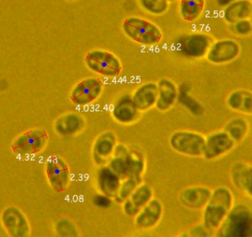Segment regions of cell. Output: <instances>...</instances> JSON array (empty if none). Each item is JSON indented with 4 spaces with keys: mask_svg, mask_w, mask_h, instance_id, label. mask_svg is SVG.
I'll list each match as a JSON object with an SVG mask.
<instances>
[{
    "mask_svg": "<svg viewBox=\"0 0 252 237\" xmlns=\"http://www.w3.org/2000/svg\"><path fill=\"white\" fill-rule=\"evenodd\" d=\"M235 205L233 192L226 186L213 189L211 198L204 208L203 224L216 235Z\"/></svg>",
    "mask_w": 252,
    "mask_h": 237,
    "instance_id": "obj_1",
    "label": "cell"
},
{
    "mask_svg": "<svg viewBox=\"0 0 252 237\" xmlns=\"http://www.w3.org/2000/svg\"><path fill=\"white\" fill-rule=\"evenodd\" d=\"M218 236L252 237V210L248 205H234L220 229Z\"/></svg>",
    "mask_w": 252,
    "mask_h": 237,
    "instance_id": "obj_2",
    "label": "cell"
},
{
    "mask_svg": "<svg viewBox=\"0 0 252 237\" xmlns=\"http://www.w3.org/2000/svg\"><path fill=\"white\" fill-rule=\"evenodd\" d=\"M123 28L129 38L144 45L157 44L162 36L157 25L141 18H128L124 22Z\"/></svg>",
    "mask_w": 252,
    "mask_h": 237,
    "instance_id": "obj_3",
    "label": "cell"
},
{
    "mask_svg": "<svg viewBox=\"0 0 252 237\" xmlns=\"http://www.w3.org/2000/svg\"><path fill=\"white\" fill-rule=\"evenodd\" d=\"M213 39L210 35L201 33L187 34L179 37L174 43L176 51L187 58H201L207 55Z\"/></svg>",
    "mask_w": 252,
    "mask_h": 237,
    "instance_id": "obj_4",
    "label": "cell"
},
{
    "mask_svg": "<svg viewBox=\"0 0 252 237\" xmlns=\"http://www.w3.org/2000/svg\"><path fill=\"white\" fill-rule=\"evenodd\" d=\"M206 137L194 132L181 131L170 137V146L179 153L191 157H203Z\"/></svg>",
    "mask_w": 252,
    "mask_h": 237,
    "instance_id": "obj_5",
    "label": "cell"
},
{
    "mask_svg": "<svg viewBox=\"0 0 252 237\" xmlns=\"http://www.w3.org/2000/svg\"><path fill=\"white\" fill-rule=\"evenodd\" d=\"M86 65L93 72L107 77H115L121 71L119 59L112 53L102 50L90 52L86 57Z\"/></svg>",
    "mask_w": 252,
    "mask_h": 237,
    "instance_id": "obj_6",
    "label": "cell"
},
{
    "mask_svg": "<svg viewBox=\"0 0 252 237\" xmlns=\"http://www.w3.org/2000/svg\"><path fill=\"white\" fill-rule=\"evenodd\" d=\"M237 144L224 130L213 132L206 137L203 158L208 161L220 159L229 155Z\"/></svg>",
    "mask_w": 252,
    "mask_h": 237,
    "instance_id": "obj_7",
    "label": "cell"
},
{
    "mask_svg": "<svg viewBox=\"0 0 252 237\" xmlns=\"http://www.w3.org/2000/svg\"><path fill=\"white\" fill-rule=\"evenodd\" d=\"M229 180L234 188L252 200V164L234 162L229 169Z\"/></svg>",
    "mask_w": 252,
    "mask_h": 237,
    "instance_id": "obj_8",
    "label": "cell"
},
{
    "mask_svg": "<svg viewBox=\"0 0 252 237\" xmlns=\"http://www.w3.org/2000/svg\"><path fill=\"white\" fill-rule=\"evenodd\" d=\"M241 47L232 39H222L213 42L207 52V59L216 65H223L235 60L240 54Z\"/></svg>",
    "mask_w": 252,
    "mask_h": 237,
    "instance_id": "obj_9",
    "label": "cell"
},
{
    "mask_svg": "<svg viewBox=\"0 0 252 237\" xmlns=\"http://www.w3.org/2000/svg\"><path fill=\"white\" fill-rule=\"evenodd\" d=\"M103 85L98 78H89L77 84L71 93L75 104L85 106L95 101L101 94Z\"/></svg>",
    "mask_w": 252,
    "mask_h": 237,
    "instance_id": "obj_10",
    "label": "cell"
},
{
    "mask_svg": "<svg viewBox=\"0 0 252 237\" xmlns=\"http://www.w3.org/2000/svg\"><path fill=\"white\" fill-rule=\"evenodd\" d=\"M213 189L207 186L188 188L181 193L179 200L185 206L195 210H204L211 198Z\"/></svg>",
    "mask_w": 252,
    "mask_h": 237,
    "instance_id": "obj_11",
    "label": "cell"
},
{
    "mask_svg": "<svg viewBox=\"0 0 252 237\" xmlns=\"http://www.w3.org/2000/svg\"><path fill=\"white\" fill-rule=\"evenodd\" d=\"M152 189L148 185L138 186L124 202V212L130 217L137 215L152 198Z\"/></svg>",
    "mask_w": 252,
    "mask_h": 237,
    "instance_id": "obj_12",
    "label": "cell"
},
{
    "mask_svg": "<svg viewBox=\"0 0 252 237\" xmlns=\"http://www.w3.org/2000/svg\"><path fill=\"white\" fill-rule=\"evenodd\" d=\"M162 214V205L158 200L150 202L136 215L135 224L139 229H150L157 225Z\"/></svg>",
    "mask_w": 252,
    "mask_h": 237,
    "instance_id": "obj_13",
    "label": "cell"
},
{
    "mask_svg": "<svg viewBox=\"0 0 252 237\" xmlns=\"http://www.w3.org/2000/svg\"><path fill=\"white\" fill-rule=\"evenodd\" d=\"M49 177L56 190H65L69 184V173L67 166L63 160L54 158L48 164Z\"/></svg>",
    "mask_w": 252,
    "mask_h": 237,
    "instance_id": "obj_14",
    "label": "cell"
},
{
    "mask_svg": "<svg viewBox=\"0 0 252 237\" xmlns=\"http://www.w3.org/2000/svg\"><path fill=\"white\" fill-rule=\"evenodd\" d=\"M158 97V86L155 83H147L140 86L132 96L138 110L144 111L156 104Z\"/></svg>",
    "mask_w": 252,
    "mask_h": 237,
    "instance_id": "obj_15",
    "label": "cell"
},
{
    "mask_svg": "<svg viewBox=\"0 0 252 237\" xmlns=\"http://www.w3.org/2000/svg\"><path fill=\"white\" fill-rule=\"evenodd\" d=\"M226 102L231 110L252 115V91L244 89L234 90L229 93Z\"/></svg>",
    "mask_w": 252,
    "mask_h": 237,
    "instance_id": "obj_16",
    "label": "cell"
},
{
    "mask_svg": "<svg viewBox=\"0 0 252 237\" xmlns=\"http://www.w3.org/2000/svg\"><path fill=\"white\" fill-rule=\"evenodd\" d=\"M97 184L103 195L111 198H116L121 186V179L109 167L100 170Z\"/></svg>",
    "mask_w": 252,
    "mask_h": 237,
    "instance_id": "obj_17",
    "label": "cell"
},
{
    "mask_svg": "<svg viewBox=\"0 0 252 237\" xmlns=\"http://www.w3.org/2000/svg\"><path fill=\"white\" fill-rule=\"evenodd\" d=\"M252 16V1L250 0L233 1L225 7L223 17L228 23L233 25L245 19H251Z\"/></svg>",
    "mask_w": 252,
    "mask_h": 237,
    "instance_id": "obj_18",
    "label": "cell"
},
{
    "mask_svg": "<svg viewBox=\"0 0 252 237\" xmlns=\"http://www.w3.org/2000/svg\"><path fill=\"white\" fill-rule=\"evenodd\" d=\"M158 86L157 97V109L160 111H166L170 109L178 99V90L174 83L168 79L160 80Z\"/></svg>",
    "mask_w": 252,
    "mask_h": 237,
    "instance_id": "obj_19",
    "label": "cell"
},
{
    "mask_svg": "<svg viewBox=\"0 0 252 237\" xmlns=\"http://www.w3.org/2000/svg\"><path fill=\"white\" fill-rule=\"evenodd\" d=\"M138 111L139 110L135 106L131 96L126 95L114 106L112 115L118 122L129 124L136 119Z\"/></svg>",
    "mask_w": 252,
    "mask_h": 237,
    "instance_id": "obj_20",
    "label": "cell"
},
{
    "mask_svg": "<svg viewBox=\"0 0 252 237\" xmlns=\"http://www.w3.org/2000/svg\"><path fill=\"white\" fill-rule=\"evenodd\" d=\"M116 137L111 132L101 135L94 146V159L96 163L103 164L107 161L115 149Z\"/></svg>",
    "mask_w": 252,
    "mask_h": 237,
    "instance_id": "obj_21",
    "label": "cell"
},
{
    "mask_svg": "<svg viewBox=\"0 0 252 237\" xmlns=\"http://www.w3.org/2000/svg\"><path fill=\"white\" fill-rule=\"evenodd\" d=\"M223 130L229 135L237 146L244 142L250 133V124L245 118L241 117L232 118L225 125Z\"/></svg>",
    "mask_w": 252,
    "mask_h": 237,
    "instance_id": "obj_22",
    "label": "cell"
},
{
    "mask_svg": "<svg viewBox=\"0 0 252 237\" xmlns=\"http://www.w3.org/2000/svg\"><path fill=\"white\" fill-rule=\"evenodd\" d=\"M84 124V118L81 115L70 113L64 115L58 121L56 129L61 134L70 135L82 130Z\"/></svg>",
    "mask_w": 252,
    "mask_h": 237,
    "instance_id": "obj_23",
    "label": "cell"
},
{
    "mask_svg": "<svg viewBox=\"0 0 252 237\" xmlns=\"http://www.w3.org/2000/svg\"><path fill=\"white\" fill-rule=\"evenodd\" d=\"M114 153L115 156L109 162V167L121 180H125L127 174V158L129 152L126 146L118 145L115 147Z\"/></svg>",
    "mask_w": 252,
    "mask_h": 237,
    "instance_id": "obj_24",
    "label": "cell"
},
{
    "mask_svg": "<svg viewBox=\"0 0 252 237\" xmlns=\"http://www.w3.org/2000/svg\"><path fill=\"white\" fill-rule=\"evenodd\" d=\"M205 0H181L180 13L185 20L193 22L201 16Z\"/></svg>",
    "mask_w": 252,
    "mask_h": 237,
    "instance_id": "obj_25",
    "label": "cell"
},
{
    "mask_svg": "<svg viewBox=\"0 0 252 237\" xmlns=\"http://www.w3.org/2000/svg\"><path fill=\"white\" fill-rule=\"evenodd\" d=\"M189 87L187 84H182L178 91V100L181 104L183 105L191 113L197 116H201L204 113V108L202 105L189 96Z\"/></svg>",
    "mask_w": 252,
    "mask_h": 237,
    "instance_id": "obj_26",
    "label": "cell"
},
{
    "mask_svg": "<svg viewBox=\"0 0 252 237\" xmlns=\"http://www.w3.org/2000/svg\"><path fill=\"white\" fill-rule=\"evenodd\" d=\"M127 177H131L141 181V174L143 172L145 164L140 155L137 152H129L127 158Z\"/></svg>",
    "mask_w": 252,
    "mask_h": 237,
    "instance_id": "obj_27",
    "label": "cell"
},
{
    "mask_svg": "<svg viewBox=\"0 0 252 237\" xmlns=\"http://www.w3.org/2000/svg\"><path fill=\"white\" fill-rule=\"evenodd\" d=\"M140 181L136 180L131 177H127L125 179V181L121 183V188H120L118 196L116 197V201L118 203L125 202L126 200L129 198L132 192L138 187Z\"/></svg>",
    "mask_w": 252,
    "mask_h": 237,
    "instance_id": "obj_28",
    "label": "cell"
},
{
    "mask_svg": "<svg viewBox=\"0 0 252 237\" xmlns=\"http://www.w3.org/2000/svg\"><path fill=\"white\" fill-rule=\"evenodd\" d=\"M141 6L149 13L159 15L168 8L167 0H139Z\"/></svg>",
    "mask_w": 252,
    "mask_h": 237,
    "instance_id": "obj_29",
    "label": "cell"
},
{
    "mask_svg": "<svg viewBox=\"0 0 252 237\" xmlns=\"http://www.w3.org/2000/svg\"><path fill=\"white\" fill-rule=\"evenodd\" d=\"M234 34L238 35H247L252 32V24L250 19L239 21L232 25Z\"/></svg>",
    "mask_w": 252,
    "mask_h": 237,
    "instance_id": "obj_30",
    "label": "cell"
},
{
    "mask_svg": "<svg viewBox=\"0 0 252 237\" xmlns=\"http://www.w3.org/2000/svg\"><path fill=\"white\" fill-rule=\"evenodd\" d=\"M59 232L63 236L77 237L78 235L74 224L66 220L60 222L59 224Z\"/></svg>",
    "mask_w": 252,
    "mask_h": 237,
    "instance_id": "obj_31",
    "label": "cell"
},
{
    "mask_svg": "<svg viewBox=\"0 0 252 237\" xmlns=\"http://www.w3.org/2000/svg\"><path fill=\"white\" fill-rule=\"evenodd\" d=\"M189 235L191 237H212L216 235V234L207 229L202 223L192 228L189 232Z\"/></svg>",
    "mask_w": 252,
    "mask_h": 237,
    "instance_id": "obj_32",
    "label": "cell"
},
{
    "mask_svg": "<svg viewBox=\"0 0 252 237\" xmlns=\"http://www.w3.org/2000/svg\"><path fill=\"white\" fill-rule=\"evenodd\" d=\"M93 203L98 208H109L112 205V198L105 195H97L93 199Z\"/></svg>",
    "mask_w": 252,
    "mask_h": 237,
    "instance_id": "obj_33",
    "label": "cell"
},
{
    "mask_svg": "<svg viewBox=\"0 0 252 237\" xmlns=\"http://www.w3.org/2000/svg\"><path fill=\"white\" fill-rule=\"evenodd\" d=\"M232 1H233V0H217L218 4L220 7H223V8L229 5Z\"/></svg>",
    "mask_w": 252,
    "mask_h": 237,
    "instance_id": "obj_34",
    "label": "cell"
},
{
    "mask_svg": "<svg viewBox=\"0 0 252 237\" xmlns=\"http://www.w3.org/2000/svg\"><path fill=\"white\" fill-rule=\"evenodd\" d=\"M167 1H175V0H167Z\"/></svg>",
    "mask_w": 252,
    "mask_h": 237,
    "instance_id": "obj_35",
    "label": "cell"
},
{
    "mask_svg": "<svg viewBox=\"0 0 252 237\" xmlns=\"http://www.w3.org/2000/svg\"><path fill=\"white\" fill-rule=\"evenodd\" d=\"M250 20H251V22H252V17H251V19H250Z\"/></svg>",
    "mask_w": 252,
    "mask_h": 237,
    "instance_id": "obj_36",
    "label": "cell"
}]
</instances>
